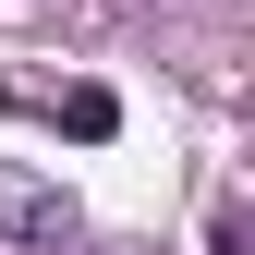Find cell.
<instances>
[{"instance_id":"6da1fadb","label":"cell","mask_w":255,"mask_h":255,"mask_svg":"<svg viewBox=\"0 0 255 255\" xmlns=\"http://www.w3.org/2000/svg\"><path fill=\"white\" fill-rule=\"evenodd\" d=\"M73 231H85V219H73V195L0 158V243H37V255H73Z\"/></svg>"},{"instance_id":"7a4b0ae2","label":"cell","mask_w":255,"mask_h":255,"mask_svg":"<svg viewBox=\"0 0 255 255\" xmlns=\"http://www.w3.org/2000/svg\"><path fill=\"white\" fill-rule=\"evenodd\" d=\"M49 122H61L73 146H110V134H122V98H110V85H61V98H49Z\"/></svg>"},{"instance_id":"3957f363","label":"cell","mask_w":255,"mask_h":255,"mask_svg":"<svg viewBox=\"0 0 255 255\" xmlns=\"http://www.w3.org/2000/svg\"><path fill=\"white\" fill-rule=\"evenodd\" d=\"M207 255H255V231H243V207H219V219H207Z\"/></svg>"}]
</instances>
